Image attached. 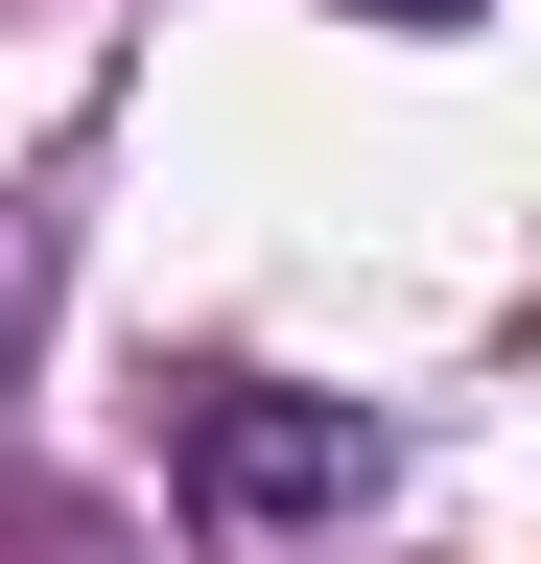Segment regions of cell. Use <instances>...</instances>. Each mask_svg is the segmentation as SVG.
<instances>
[{
    "label": "cell",
    "mask_w": 541,
    "mask_h": 564,
    "mask_svg": "<svg viewBox=\"0 0 541 564\" xmlns=\"http://www.w3.org/2000/svg\"><path fill=\"white\" fill-rule=\"evenodd\" d=\"M188 494H213L236 541H306V518H354V494H377V423H354V400H283V377H236L213 423H188Z\"/></svg>",
    "instance_id": "1"
},
{
    "label": "cell",
    "mask_w": 541,
    "mask_h": 564,
    "mask_svg": "<svg viewBox=\"0 0 541 564\" xmlns=\"http://www.w3.org/2000/svg\"><path fill=\"white\" fill-rule=\"evenodd\" d=\"M24 306H47V259H24V212H0V352H24Z\"/></svg>",
    "instance_id": "2"
},
{
    "label": "cell",
    "mask_w": 541,
    "mask_h": 564,
    "mask_svg": "<svg viewBox=\"0 0 541 564\" xmlns=\"http://www.w3.org/2000/svg\"><path fill=\"white\" fill-rule=\"evenodd\" d=\"M354 24H495V0H354Z\"/></svg>",
    "instance_id": "3"
}]
</instances>
